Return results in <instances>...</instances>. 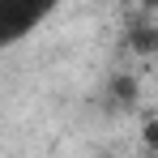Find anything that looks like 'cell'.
<instances>
[{
    "instance_id": "obj_1",
    "label": "cell",
    "mask_w": 158,
    "mask_h": 158,
    "mask_svg": "<svg viewBox=\"0 0 158 158\" xmlns=\"http://www.w3.org/2000/svg\"><path fill=\"white\" fill-rule=\"evenodd\" d=\"M60 9V0H0V52L30 39Z\"/></svg>"
}]
</instances>
